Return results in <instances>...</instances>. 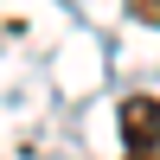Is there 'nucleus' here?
Here are the masks:
<instances>
[{
	"mask_svg": "<svg viewBox=\"0 0 160 160\" xmlns=\"http://www.w3.org/2000/svg\"><path fill=\"white\" fill-rule=\"evenodd\" d=\"M122 160H160V96H122Z\"/></svg>",
	"mask_w": 160,
	"mask_h": 160,
	"instance_id": "1",
	"label": "nucleus"
},
{
	"mask_svg": "<svg viewBox=\"0 0 160 160\" xmlns=\"http://www.w3.org/2000/svg\"><path fill=\"white\" fill-rule=\"evenodd\" d=\"M128 13H135V19H148V26H160V0H128Z\"/></svg>",
	"mask_w": 160,
	"mask_h": 160,
	"instance_id": "2",
	"label": "nucleus"
}]
</instances>
